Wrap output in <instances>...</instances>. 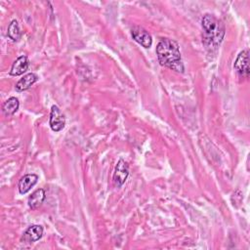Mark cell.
Masks as SVG:
<instances>
[{
  "instance_id": "4",
  "label": "cell",
  "mask_w": 250,
  "mask_h": 250,
  "mask_svg": "<svg viewBox=\"0 0 250 250\" xmlns=\"http://www.w3.org/2000/svg\"><path fill=\"white\" fill-rule=\"evenodd\" d=\"M235 71L242 77L248 78L249 76V52L248 50L241 51L233 64Z\"/></svg>"
},
{
  "instance_id": "7",
  "label": "cell",
  "mask_w": 250,
  "mask_h": 250,
  "mask_svg": "<svg viewBox=\"0 0 250 250\" xmlns=\"http://www.w3.org/2000/svg\"><path fill=\"white\" fill-rule=\"evenodd\" d=\"M43 235V228L40 225H33L26 229L21 237V241L25 243H32L39 240Z\"/></svg>"
},
{
  "instance_id": "2",
  "label": "cell",
  "mask_w": 250,
  "mask_h": 250,
  "mask_svg": "<svg viewBox=\"0 0 250 250\" xmlns=\"http://www.w3.org/2000/svg\"><path fill=\"white\" fill-rule=\"evenodd\" d=\"M156 55L161 65L177 72H184L179 44L169 38H163L156 46Z\"/></svg>"
},
{
  "instance_id": "12",
  "label": "cell",
  "mask_w": 250,
  "mask_h": 250,
  "mask_svg": "<svg viewBox=\"0 0 250 250\" xmlns=\"http://www.w3.org/2000/svg\"><path fill=\"white\" fill-rule=\"evenodd\" d=\"M20 106V102L16 97H11L6 100L2 104V112L6 116H11L15 114Z\"/></svg>"
},
{
  "instance_id": "8",
  "label": "cell",
  "mask_w": 250,
  "mask_h": 250,
  "mask_svg": "<svg viewBox=\"0 0 250 250\" xmlns=\"http://www.w3.org/2000/svg\"><path fill=\"white\" fill-rule=\"evenodd\" d=\"M38 181V176L36 174H26L23 177H21L18 184L19 192L21 194H24L28 192L31 188H33Z\"/></svg>"
},
{
  "instance_id": "10",
  "label": "cell",
  "mask_w": 250,
  "mask_h": 250,
  "mask_svg": "<svg viewBox=\"0 0 250 250\" xmlns=\"http://www.w3.org/2000/svg\"><path fill=\"white\" fill-rule=\"evenodd\" d=\"M37 80H38V76L33 72H29L18 81V83L16 84V90L18 92L25 91L29 89Z\"/></svg>"
},
{
  "instance_id": "5",
  "label": "cell",
  "mask_w": 250,
  "mask_h": 250,
  "mask_svg": "<svg viewBox=\"0 0 250 250\" xmlns=\"http://www.w3.org/2000/svg\"><path fill=\"white\" fill-rule=\"evenodd\" d=\"M131 35L133 39L142 45L144 48H149L152 45V37L148 33L147 30H146L142 26H133L131 29Z\"/></svg>"
},
{
  "instance_id": "6",
  "label": "cell",
  "mask_w": 250,
  "mask_h": 250,
  "mask_svg": "<svg viewBox=\"0 0 250 250\" xmlns=\"http://www.w3.org/2000/svg\"><path fill=\"white\" fill-rule=\"evenodd\" d=\"M129 175V166L127 162L123 159H119L113 173V183L117 188H120L125 183L127 177Z\"/></svg>"
},
{
  "instance_id": "3",
  "label": "cell",
  "mask_w": 250,
  "mask_h": 250,
  "mask_svg": "<svg viewBox=\"0 0 250 250\" xmlns=\"http://www.w3.org/2000/svg\"><path fill=\"white\" fill-rule=\"evenodd\" d=\"M49 124L54 132H60L64 128L65 117L58 105L53 104L51 107Z\"/></svg>"
},
{
  "instance_id": "9",
  "label": "cell",
  "mask_w": 250,
  "mask_h": 250,
  "mask_svg": "<svg viewBox=\"0 0 250 250\" xmlns=\"http://www.w3.org/2000/svg\"><path fill=\"white\" fill-rule=\"evenodd\" d=\"M29 66V61L26 56H21L19 57L12 64L10 75L12 76H19L23 74Z\"/></svg>"
},
{
  "instance_id": "11",
  "label": "cell",
  "mask_w": 250,
  "mask_h": 250,
  "mask_svg": "<svg viewBox=\"0 0 250 250\" xmlns=\"http://www.w3.org/2000/svg\"><path fill=\"white\" fill-rule=\"evenodd\" d=\"M46 194H45V190L43 188H38L36 189L33 193H31V195L28 197L27 203H28V207L31 210H36L38 209L43 201L45 200Z\"/></svg>"
},
{
  "instance_id": "13",
  "label": "cell",
  "mask_w": 250,
  "mask_h": 250,
  "mask_svg": "<svg viewBox=\"0 0 250 250\" xmlns=\"http://www.w3.org/2000/svg\"><path fill=\"white\" fill-rule=\"evenodd\" d=\"M7 35L12 41L16 42L21 38V29L19 26V23L16 20H13L9 25H8V30H7Z\"/></svg>"
},
{
  "instance_id": "1",
  "label": "cell",
  "mask_w": 250,
  "mask_h": 250,
  "mask_svg": "<svg viewBox=\"0 0 250 250\" xmlns=\"http://www.w3.org/2000/svg\"><path fill=\"white\" fill-rule=\"evenodd\" d=\"M202 42L207 50L213 52L221 45L226 27L224 22L212 14H205L201 20Z\"/></svg>"
}]
</instances>
